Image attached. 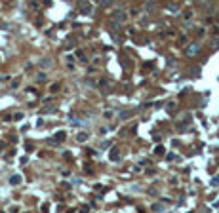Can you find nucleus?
<instances>
[{
    "instance_id": "obj_6",
    "label": "nucleus",
    "mask_w": 219,
    "mask_h": 213,
    "mask_svg": "<svg viewBox=\"0 0 219 213\" xmlns=\"http://www.w3.org/2000/svg\"><path fill=\"white\" fill-rule=\"evenodd\" d=\"M145 8H147V10H154V4H152V2H147V6H145Z\"/></svg>"
},
{
    "instance_id": "obj_5",
    "label": "nucleus",
    "mask_w": 219,
    "mask_h": 213,
    "mask_svg": "<svg viewBox=\"0 0 219 213\" xmlns=\"http://www.w3.org/2000/svg\"><path fill=\"white\" fill-rule=\"evenodd\" d=\"M86 139H88V133H84V131H80L78 135H76V141H78V143H84Z\"/></svg>"
},
{
    "instance_id": "obj_7",
    "label": "nucleus",
    "mask_w": 219,
    "mask_h": 213,
    "mask_svg": "<svg viewBox=\"0 0 219 213\" xmlns=\"http://www.w3.org/2000/svg\"><path fill=\"white\" fill-rule=\"evenodd\" d=\"M111 2L113 0H103V6H111Z\"/></svg>"
},
{
    "instance_id": "obj_4",
    "label": "nucleus",
    "mask_w": 219,
    "mask_h": 213,
    "mask_svg": "<svg viewBox=\"0 0 219 213\" xmlns=\"http://www.w3.org/2000/svg\"><path fill=\"white\" fill-rule=\"evenodd\" d=\"M131 112L130 110H122V112H118V120H126V118H130Z\"/></svg>"
},
{
    "instance_id": "obj_2",
    "label": "nucleus",
    "mask_w": 219,
    "mask_h": 213,
    "mask_svg": "<svg viewBox=\"0 0 219 213\" xmlns=\"http://www.w3.org/2000/svg\"><path fill=\"white\" fill-rule=\"evenodd\" d=\"M198 50H200V46L198 44H193L187 48V55H194V53H198Z\"/></svg>"
},
{
    "instance_id": "obj_1",
    "label": "nucleus",
    "mask_w": 219,
    "mask_h": 213,
    "mask_svg": "<svg viewBox=\"0 0 219 213\" xmlns=\"http://www.w3.org/2000/svg\"><path fill=\"white\" fill-rule=\"evenodd\" d=\"M124 19H126L124 12H120V10L113 12V21H114V23H124Z\"/></svg>"
},
{
    "instance_id": "obj_3",
    "label": "nucleus",
    "mask_w": 219,
    "mask_h": 213,
    "mask_svg": "<svg viewBox=\"0 0 219 213\" xmlns=\"http://www.w3.org/2000/svg\"><path fill=\"white\" fill-rule=\"evenodd\" d=\"M10 183H12L13 187H15V185H19V183H21V175H19V173H15V175H12V179H10Z\"/></svg>"
}]
</instances>
